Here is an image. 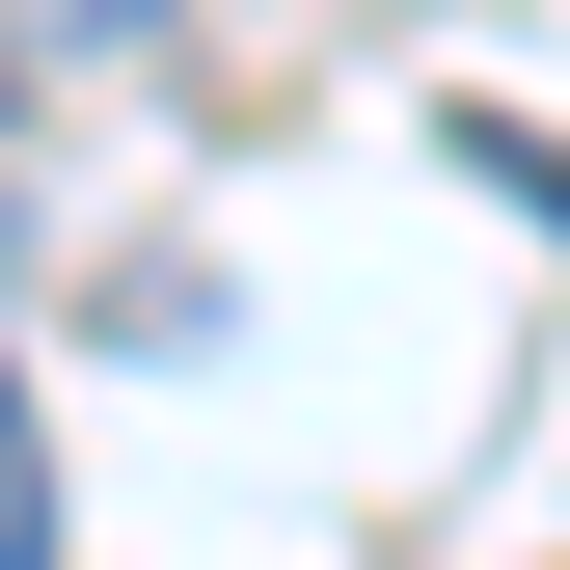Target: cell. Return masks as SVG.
Returning a JSON list of instances; mask_svg holds the SVG:
<instances>
[{
  "mask_svg": "<svg viewBox=\"0 0 570 570\" xmlns=\"http://www.w3.org/2000/svg\"><path fill=\"white\" fill-rule=\"evenodd\" d=\"M0 570H55V435H28V353H0Z\"/></svg>",
  "mask_w": 570,
  "mask_h": 570,
  "instance_id": "6da1fadb",
  "label": "cell"
},
{
  "mask_svg": "<svg viewBox=\"0 0 570 570\" xmlns=\"http://www.w3.org/2000/svg\"><path fill=\"white\" fill-rule=\"evenodd\" d=\"M462 164H489V190H517V218H543V245H570V136H543V109H462Z\"/></svg>",
  "mask_w": 570,
  "mask_h": 570,
  "instance_id": "7a4b0ae2",
  "label": "cell"
},
{
  "mask_svg": "<svg viewBox=\"0 0 570 570\" xmlns=\"http://www.w3.org/2000/svg\"><path fill=\"white\" fill-rule=\"evenodd\" d=\"M0 28H28V55H136L164 0H0Z\"/></svg>",
  "mask_w": 570,
  "mask_h": 570,
  "instance_id": "3957f363",
  "label": "cell"
}]
</instances>
